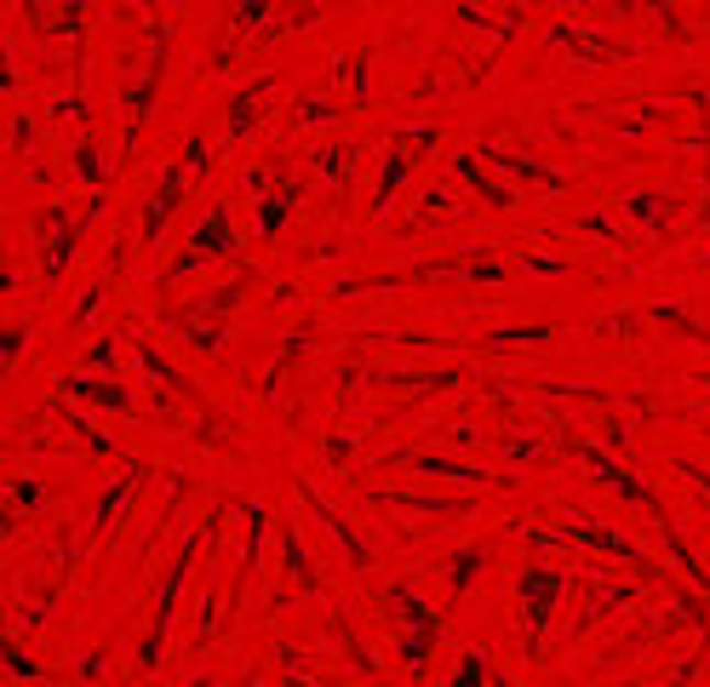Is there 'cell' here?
Returning <instances> with one entry per match:
<instances>
[{"label": "cell", "instance_id": "4", "mask_svg": "<svg viewBox=\"0 0 710 687\" xmlns=\"http://www.w3.org/2000/svg\"><path fill=\"white\" fill-rule=\"evenodd\" d=\"M195 550H201V533H195L189 544H184V556H178V567L161 579V596H155V619H150V642H144V653H138V665L144 670H155V658H161V642H166V624H173V596H178V585H184V572H189V561H195Z\"/></svg>", "mask_w": 710, "mask_h": 687}, {"label": "cell", "instance_id": "12", "mask_svg": "<svg viewBox=\"0 0 710 687\" xmlns=\"http://www.w3.org/2000/svg\"><path fill=\"white\" fill-rule=\"evenodd\" d=\"M476 561H481V550H465L459 561H452V596H465V590H470V579H476Z\"/></svg>", "mask_w": 710, "mask_h": 687}, {"label": "cell", "instance_id": "14", "mask_svg": "<svg viewBox=\"0 0 710 687\" xmlns=\"http://www.w3.org/2000/svg\"><path fill=\"white\" fill-rule=\"evenodd\" d=\"M676 470H681V476H693V481H699V487H704V493H710V476H704V470H699V465H693V458H676Z\"/></svg>", "mask_w": 710, "mask_h": 687}, {"label": "cell", "instance_id": "9", "mask_svg": "<svg viewBox=\"0 0 710 687\" xmlns=\"http://www.w3.org/2000/svg\"><path fill=\"white\" fill-rule=\"evenodd\" d=\"M287 567H293V590H316L321 579H316V567L304 561V544H298V533L287 527Z\"/></svg>", "mask_w": 710, "mask_h": 687}, {"label": "cell", "instance_id": "2", "mask_svg": "<svg viewBox=\"0 0 710 687\" xmlns=\"http://www.w3.org/2000/svg\"><path fill=\"white\" fill-rule=\"evenodd\" d=\"M201 172H207V138L195 132V138H189V150H184V161H178V166H173V172H166V178H161V189H155V200H150V212H144V241H150V247L161 241L166 218L178 212L184 189H189L195 178H201Z\"/></svg>", "mask_w": 710, "mask_h": 687}, {"label": "cell", "instance_id": "1", "mask_svg": "<svg viewBox=\"0 0 710 687\" xmlns=\"http://www.w3.org/2000/svg\"><path fill=\"white\" fill-rule=\"evenodd\" d=\"M384 613L395 624V642H402V665H424L430 647L441 642V619L424 608V601L407 590V585H390L384 590Z\"/></svg>", "mask_w": 710, "mask_h": 687}, {"label": "cell", "instance_id": "6", "mask_svg": "<svg viewBox=\"0 0 710 687\" xmlns=\"http://www.w3.org/2000/svg\"><path fill=\"white\" fill-rule=\"evenodd\" d=\"M585 465H590L596 476H602V481L613 487L619 499H631V504L653 510V515H659V522H665V504H659V493H653V487H647L642 476H631V470H624V465H613V458H608V452H596V447H585Z\"/></svg>", "mask_w": 710, "mask_h": 687}, {"label": "cell", "instance_id": "7", "mask_svg": "<svg viewBox=\"0 0 710 687\" xmlns=\"http://www.w3.org/2000/svg\"><path fill=\"white\" fill-rule=\"evenodd\" d=\"M230 252H236V229H230V212H223V207H212V212H207V223L195 229L189 258H184V264H178L173 275H184L189 264H201V258H230Z\"/></svg>", "mask_w": 710, "mask_h": 687}, {"label": "cell", "instance_id": "5", "mask_svg": "<svg viewBox=\"0 0 710 687\" xmlns=\"http://www.w3.org/2000/svg\"><path fill=\"white\" fill-rule=\"evenodd\" d=\"M436 138H441L436 127H413V132H395V143H390V161H384V178H379V195H373V207H390L395 184H402L407 172L418 166V155L430 150Z\"/></svg>", "mask_w": 710, "mask_h": 687}, {"label": "cell", "instance_id": "8", "mask_svg": "<svg viewBox=\"0 0 710 687\" xmlns=\"http://www.w3.org/2000/svg\"><path fill=\"white\" fill-rule=\"evenodd\" d=\"M298 195H304V184L293 178L281 195H270V200H264V207H259V229H264V236H275V229L287 223V212H293V200H298Z\"/></svg>", "mask_w": 710, "mask_h": 687}, {"label": "cell", "instance_id": "13", "mask_svg": "<svg viewBox=\"0 0 710 687\" xmlns=\"http://www.w3.org/2000/svg\"><path fill=\"white\" fill-rule=\"evenodd\" d=\"M236 7H241L236 12V35H247V29H259V12L270 7V0H236Z\"/></svg>", "mask_w": 710, "mask_h": 687}, {"label": "cell", "instance_id": "10", "mask_svg": "<svg viewBox=\"0 0 710 687\" xmlns=\"http://www.w3.org/2000/svg\"><path fill=\"white\" fill-rule=\"evenodd\" d=\"M459 172H465V178L481 189V200H488V207H516V195H510V189H499L493 178H481V172H476V161H459Z\"/></svg>", "mask_w": 710, "mask_h": 687}, {"label": "cell", "instance_id": "11", "mask_svg": "<svg viewBox=\"0 0 710 687\" xmlns=\"http://www.w3.org/2000/svg\"><path fill=\"white\" fill-rule=\"evenodd\" d=\"M488 676H493V670H488V658H481V653H465L459 670H452V681H459V687H465V681H488Z\"/></svg>", "mask_w": 710, "mask_h": 687}, {"label": "cell", "instance_id": "3", "mask_svg": "<svg viewBox=\"0 0 710 687\" xmlns=\"http://www.w3.org/2000/svg\"><path fill=\"white\" fill-rule=\"evenodd\" d=\"M567 590L561 572L550 567H527L522 572V624H527V653H538V636H545V624H550V608H556V596Z\"/></svg>", "mask_w": 710, "mask_h": 687}]
</instances>
